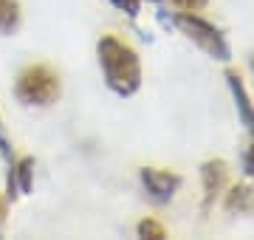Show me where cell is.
Wrapping results in <instances>:
<instances>
[{"mask_svg":"<svg viewBox=\"0 0 254 240\" xmlns=\"http://www.w3.org/2000/svg\"><path fill=\"white\" fill-rule=\"evenodd\" d=\"M173 23L181 28L200 51H206L212 60H220V62H229L232 60V51H229V43L223 37V31L215 23H209L206 17H200L195 11H178L173 17Z\"/></svg>","mask_w":254,"mask_h":240,"instance_id":"7a4b0ae2","label":"cell"},{"mask_svg":"<svg viewBox=\"0 0 254 240\" xmlns=\"http://www.w3.org/2000/svg\"><path fill=\"white\" fill-rule=\"evenodd\" d=\"M20 26V6L17 0H0V34H11Z\"/></svg>","mask_w":254,"mask_h":240,"instance_id":"9c48e42d","label":"cell"},{"mask_svg":"<svg viewBox=\"0 0 254 240\" xmlns=\"http://www.w3.org/2000/svg\"><path fill=\"white\" fill-rule=\"evenodd\" d=\"M138 176H141V186H144V192L150 195L155 203H170L175 198V192L181 189V176L167 173V170L144 167Z\"/></svg>","mask_w":254,"mask_h":240,"instance_id":"277c9868","label":"cell"},{"mask_svg":"<svg viewBox=\"0 0 254 240\" xmlns=\"http://www.w3.org/2000/svg\"><path fill=\"white\" fill-rule=\"evenodd\" d=\"M243 164H246V173H249V176H254V141H252V147H249V153H246Z\"/></svg>","mask_w":254,"mask_h":240,"instance_id":"5bb4252c","label":"cell"},{"mask_svg":"<svg viewBox=\"0 0 254 240\" xmlns=\"http://www.w3.org/2000/svg\"><path fill=\"white\" fill-rule=\"evenodd\" d=\"M226 82H229V91H232V99H235L237 116L243 121V127L249 130V133H254V105H252V96L246 91L240 74H237V71H226Z\"/></svg>","mask_w":254,"mask_h":240,"instance_id":"8992f818","label":"cell"},{"mask_svg":"<svg viewBox=\"0 0 254 240\" xmlns=\"http://www.w3.org/2000/svg\"><path fill=\"white\" fill-rule=\"evenodd\" d=\"M9 178L14 181L17 195H28L31 192V184H34V158L23 156L20 161H14L9 167Z\"/></svg>","mask_w":254,"mask_h":240,"instance_id":"52a82bcc","label":"cell"},{"mask_svg":"<svg viewBox=\"0 0 254 240\" xmlns=\"http://www.w3.org/2000/svg\"><path fill=\"white\" fill-rule=\"evenodd\" d=\"M226 209L229 212H254V186L237 184L226 192Z\"/></svg>","mask_w":254,"mask_h":240,"instance_id":"ba28073f","label":"cell"},{"mask_svg":"<svg viewBox=\"0 0 254 240\" xmlns=\"http://www.w3.org/2000/svg\"><path fill=\"white\" fill-rule=\"evenodd\" d=\"M11 144H9V141H6V133H3V121H0V156H3V158H9L11 156Z\"/></svg>","mask_w":254,"mask_h":240,"instance_id":"4fadbf2b","label":"cell"},{"mask_svg":"<svg viewBox=\"0 0 254 240\" xmlns=\"http://www.w3.org/2000/svg\"><path fill=\"white\" fill-rule=\"evenodd\" d=\"M226 161H220V158H212L206 164L200 167V178H203V212L212 209V203L218 201V195L223 192V186H226Z\"/></svg>","mask_w":254,"mask_h":240,"instance_id":"5b68a950","label":"cell"},{"mask_svg":"<svg viewBox=\"0 0 254 240\" xmlns=\"http://www.w3.org/2000/svg\"><path fill=\"white\" fill-rule=\"evenodd\" d=\"M175 6H181L184 11H198V9H203L209 0H173Z\"/></svg>","mask_w":254,"mask_h":240,"instance_id":"7c38bea8","label":"cell"},{"mask_svg":"<svg viewBox=\"0 0 254 240\" xmlns=\"http://www.w3.org/2000/svg\"><path fill=\"white\" fill-rule=\"evenodd\" d=\"M6 221V203H3V198H0V223Z\"/></svg>","mask_w":254,"mask_h":240,"instance_id":"9a60e30c","label":"cell"},{"mask_svg":"<svg viewBox=\"0 0 254 240\" xmlns=\"http://www.w3.org/2000/svg\"><path fill=\"white\" fill-rule=\"evenodd\" d=\"M138 238H147V240H164L167 238V229H164L158 221H153V218H144V221L138 223Z\"/></svg>","mask_w":254,"mask_h":240,"instance_id":"30bf717a","label":"cell"},{"mask_svg":"<svg viewBox=\"0 0 254 240\" xmlns=\"http://www.w3.org/2000/svg\"><path fill=\"white\" fill-rule=\"evenodd\" d=\"M252 68H254V60H252Z\"/></svg>","mask_w":254,"mask_h":240,"instance_id":"2e32d148","label":"cell"},{"mask_svg":"<svg viewBox=\"0 0 254 240\" xmlns=\"http://www.w3.org/2000/svg\"><path fill=\"white\" fill-rule=\"evenodd\" d=\"M96 54H99L102 76L116 96H133L141 88V62L127 43L113 34H105L96 46Z\"/></svg>","mask_w":254,"mask_h":240,"instance_id":"6da1fadb","label":"cell"},{"mask_svg":"<svg viewBox=\"0 0 254 240\" xmlns=\"http://www.w3.org/2000/svg\"><path fill=\"white\" fill-rule=\"evenodd\" d=\"M14 93L23 105H34V108H48L51 102L60 96V76L48 68V65H28L23 68L14 85Z\"/></svg>","mask_w":254,"mask_h":240,"instance_id":"3957f363","label":"cell"},{"mask_svg":"<svg viewBox=\"0 0 254 240\" xmlns=\"http://www.w3.org/2000/svg\"><path fill=\"white\" fill-rule=\"evenodd\" d=\"M116 9H122V11H127V14H138V9H141V3L144 0H110Z\"/></svg>","mask_w":254,"mask_h":240,"instance_id":"8fae6325","label":"cell"}]
</instances>
